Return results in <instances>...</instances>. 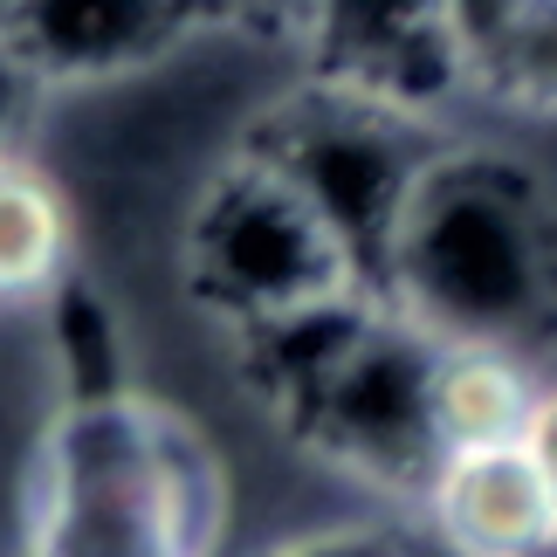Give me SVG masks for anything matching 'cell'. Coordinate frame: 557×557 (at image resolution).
I'll return each mask as SVG.
<instances>
[{"label":"cell","instance_id":"cell-5","mask_svg":"<svg viewBox=\"0 0 557 557\" xmlns=\"http://www.w3.org/2000/svg\"><path fill=\"white\" fill-rule=\"evenodd\" d=\"M434 372H441V337H426L393 304H379V317L345 345V358L289 406V426L331 468L426 503L447 461L434 426Z\"/></svg>","mask_w":557,"mask_h":557},{"label":"cell","instance_id":"cell-11","mask_svg":"<svg viewBox=\"0 0 557 557\" xmlns=\"http://www.w3.org/2000/svg\"><path fill=\"white\" fill-rule=\"evenodd\" d=\"M482 83H496L503 97L557 103V0H537V14L503 41V55L482 70Z\"/></svg>","mask_w":557,"mask_h":557},{"label":"cell","instance_id":"cell-3","mask_svg":"<svg viewBox=\"0 0 557 557\" xmlns=\"http://www.w3.org/2000/svg\"><path fill=\"white\" fill-rule=\"evenodd\" d=\"M186 283L234 331L283 324L296 310L358 296L351 255L317 221V207L255 152L200 193L186 221Z\"/></svg>","mask_w":557,"mask_h":557},{"label":"cell","instance_id":"cell-2","mask_svg":"<svg viewBox=\"0 0 557 557\" xmlns=\"http://www.w3.org/2000/svg\"><path fill=\"white\" fill-rule=\"evenodd\" d=\"M227 482L213 447L152 399L62 406L28 488V557H213Z\"/></svg>","mask_w":557,"mask_h":557},{"label":"cell","instance_id":"cell-14","mask_svg":"<svg viewBox=\"0 0 557 557\" xmlns=\"http://www.w3.org/2000/svg\"><path fill=\"white\" fill-rule=\"evenodd\" d=\"M200 21H234L262 35H310L317 0H200Z\"/></svg>","mask_w":557,"mask_h":557},{"label":"cell","instance_id":"cell-4","mask_svg":"<svg viewBox=\"0 0 557 557\" xmlns=\"http://www.w3.org/2000/svg\"><path fill=\"white\" fill-rule=\"evenodd\" d=\"M262 159L317 207V221L351 255L358 283L385 304V269H393L406 207H413L426 165L441 159L434 145L420 138V117L324 83L310 103H296V111L275 124Z\"/></svg>","mask_w":557,"mask_h":557},{"label":"cell","instance_id":"cell-10","mask_svg":"<svg viewBox=\"0 0 557 557\" xmlns=\"http://www.w3.org/2000/svg\"><path fill=\"white\" fill-rule=\"evenodd\" d=\"M70 283V200L28 152L0 159V310H28Z\"/></svg>","mask_w":557,"mask_h":557},{"label":"cell","instance_id":"cell-16","mask_svg":"<svg viewBox=\"0 0 557 557\" xmlns=\"http://www.w3.org/2000/svg\"><path fill=\"white\" fill-rule=\"evenodd\" d=\"M530 455L544 461V475H550V488H557V393H544V406H537V426H530Z\"/></svg>","mask_w":557,"mask_h":557},{"label":"cell","instance_id":"cell-8","mask_svg":"<svg viewBox=\"0 0 557 557\" xmlns=\"http://www.w3.org/2000/svg\"><path fill=\"white\" fill-rule=\"evenodd\" d=\"M426 530L468 557H550L557 550V488L523 447L447 455L426 488Z\"/></svg>","mask_w":557,"mask_h":557},{"label":"cell","instance_id":"cell-12","mask_svg":"<svg viewBox=\"0 0 557 557\" xmlns=\"http://www.w3.org/2000/svg\"><path fill=\"white\" fill-rule=\"evenodd\" d=\"M530 14H537V0H447V28L468 55V76H482Z\"/></svg>","mask_w":557,"mask_h":557},{"label":"cell","instance_id":"cell-7","mask_svg":"<svg viewBox=\"0 0 557 557\" xmlns=\"http://www.w3.org/2000/svg\"><path fill=\"white\" fill-rule=\"evenodd\" d=\"M200 21V0H21L8 41L49 83H103L159 62Z\"/></svg>","mask_w":557,"mask_h":557},{"label":"cell","instance_id":"cell-6","mask_svg":"<svg viewBox=\"0 0 557 557\" xmlns=\"http://www.w3.org/2000/svg\"><path fill=\"white\" fill-rule=\"evenodd\" d=\"M304 41L331 90L379 97L413 117L441 111L461 83H475L447 28V0H317Z\"/></svg>","mask_w":557,"mask_h":557},{"label":"cell","instance_id":"cell-13","mask_svg":"<svg viewBox=\"0 0 557 557\" xmlns=\"http://www.w3.org/2000/svg\"><path fill=\"white\" fill-rule=\"evenodd\" d=\"M255 557H406V530H393V523H324V530L283 537Z\"/></svg>","mask_w":557,"mask_h":557},{"label":"cell","instance_id":"cell-19","mask_svg":"<svg viewBox=\"0 0 557 557\" xmlns=\"http://www.w3.org/2000/svg\"><path fill=\"white\" fill-rule=\"evenodd\" d=\"M550 557H557V550H550Z\"/></svg>","mask_w":557,"mask_h":557},{"label":"cell","instance_id":"cell-15","mask_svg":"<svg viewBox=\"0 0 557 557\" xmlns=\"http://www.w3.org/2000/svg\"><path fill=\"white\" fill-rule=\"evenodd\" d=\"M35 90H41V76L21 62L14 41L0 35V159L21 152V124H28V111H35Z\"/></svg>","mask_w":557,"mask_h":557},{"label":"cell","instance_id":"cell-17","mask_svg":"<svg viewBox=\"0 0 557 557\" xmlns=\"http://www.w3.org/2000/svg\"><path fill=\"white\" fill-rule=\"evenodd\" d=\"M406 557H468V550H455V544H441L434 530H420V537H406Z\"/></svg>","mask_w":557,"mask_h":557},{"label":"cell","instance_id":"cell-18","mask_svg":"<svg viewBox=\"0 0 557 557\" xmlns=\"http://www.w3.org/2000/svg\"><path fill=\"white\" fill-rule=\"evenodd\" d=\"M14 8H21V0H0V35L14 28Z\"/></svg>","mask_w":557,"mask_h":557},{"label":"cell","instance_id":"cell-9","mask_svg":"<svg viewBox=\"0 0 557 557\" xmlns=\"http://www.w3.org/2000/svg\"><path fill=\"white\" fill-rule=\"evenodd\" d=\"M544 393L530 385L517 351L482 345H441L434 372V426L447 455H482V447H523L537 426Z\"/></svg>","mask_w":557,"mask_h":557},{"label":"cell","instance_id":"cell-1","mask_svg":"<svg viewBox=\"0 0 557 557\" xmlns=\"http://www.w3.org/2000/svg\"><path fill=\"white\" fill-rule=\"evenodd\" d=\"M385 304L441 345L523 351L557 324V207L503 152H441L406 207Z\"/></svg>","mask_w":557,"mask_h":557}]
</instances>
